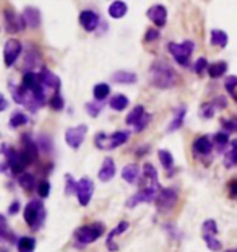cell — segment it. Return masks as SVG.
I'll use <instances>...</instances> for the list:
<instances>
[{
    "label": "cell",
    "mask_w": 237,
    "mask_h": 252,
    "mask_svg": "<svg viewBox=\"0 0 237 252\" xmlns=\"http://www.w3.org/2000/svg\"><path fill=\"white\" fill-rule=\"evenodd\" d=\"M150 82L156 88L168 90L177 83V73L169 64L163 62V60H156L150 69Z\"/></svg>",
    "instance_id": "1"
},
{
    "label": "cell",
    "mask_w": 237,
    "mask_h": 252,
    "mask_svg": "<svg viewBox=\"0 0 237 252\" xmlns=\"http://www.w3.org/2000/svg\"><path fill=\"white\" fill-rule=\"evenodd\" d=\"M24 221L28 223V226L33 231H38L39 228H43L44 220H46V208H44L41 200H31L29 204H26L23 211Z\"/></svg>",
    "instance_id": "2"
},
{
    "label": "cell",
    "mask_w": 237,
    "mask_h": 252,
    "mask_svg": "<svg viewBox=\"0 0 237 252\" xmlns=\"http://www.w3.org/2000/svg\"><path fill=\"white\" fill-rule=\"evenodd\" d=\"M104 234V225L103 223H93V225H85L75 231V239L80 246L91 244L98 241L101 236Z\"/></svg>",
    "instance_id": "3"
},
{
    "label": "cell",
    "mask_w": 237,
    "mask_h": 252,
    "mask_svg": "<svg viewBox=\"0 0 237 252\" xmlns=\"http://www.w3.org/2000/svg\"><path fill=\"white\" fill-rule=\"evenodd\" d=\"M130 134L129 132H124V130H120V132H114L112 135H106V134H98L96 135V147L101 148V150H114L120 147V145H124L125 142L129 140Z\"/></svg>",
    "instance_id": "4"
},
{
    "label": "cell",
    "mask_w": 237,
    "mask_h": 252,
    "mask_svg": "<svg viewBox=\"0 0 237 252\" xmlns=\"http://www.w3.org/2000/svg\"><path fill=\"white\" fill-rule=\"evenodd\" d=\"M179 200L177 190L171 189V187H164L158 192V197H156V208H158L159 213H168L175 206Z\"/></svg>",
    "instance_id": "5"
},
{
    "label": "cell",
    "mask_w": 237,
    "mask_h": 252,
    "mask_svg": "<svg viewBox=\"0 0 237 252\" xmlns=\"http://www.w3.org/2000/svg\"><path fill=\"white\" fill-rule=\"evenodd\" d=\"M194 47H195V44L192 41H185L182 44H175V43L168 44V50L172 54L175 62L179 65H184V67L189 64V59H190L192 52H194Z\"/></svg>",
    "instance_id": "6"
},
{
    "label": "cell",
    "mask_w": 237,
    "mask_h": 252,
    "mask_svg": "<svg viewBox=\"0 0 237 252\" xmlns=\"http://www.w3.org/2000/svg\"><path fill=\"white\" fill-rule=\"evenodd\" d=\"M161 189L156 187H142L137 194L132 195L127 202H125V208H135L138 204H150V202H154L158 197V192Z\"/></svg>",
    "instance_id": "7"
},
{
    "label": "cell",
    "mask_w": 237,
    "mask_h": 252,
    "mask_svg": "<svg viewBox=\"0 0 237 252\" xmlns=\"http://www.w3.org/2000/svg\"><path fill=\"white\" fill-rule=\"evenodd\" d=\"M86 132H88V127L85 124H80L77 127H70V129H67V132H65V142H67L70 148L78 150L82 147V143L85 142Z\"/></svg>",
    "instance_id": "8"
},
{
    "label": "cell",
    "mask_w": 237,
    "mask_h": 252,
    "mask_svg": "<svg viewBox=\"0 0 237 252\" xmlns=\"http://www.w3.org/2000/svg\"><path fill=\"white\" fill-rule=\"evenodd\" d=\"M77 199L80 202L82 206H86L89 202H91V197L94 194V183L93 179L89 178H82L77 184Z\"/></svg>",
    "instance_id": "9"
},
{
    "label": "cell",
    "mask_w": 237,
    "mask_h": 252,
    "mask_svg": "<svg viewBox=\"0 0 237 252\" xmlns=\"http://www.w3.org/2000/svg\"><path fill=\"white\" fill-rule=\"evenodd\" d=\"M22 54V43L17 41V39H10V41L5 43L3 46V60L7 67H12V65L17 62V59Z\"/></svg>",
    "instance_id": "10"
},
{
    "label": "cell",
    "mask_w": 237,
    "mask_h": 252,
    "mask_svg": "<svg viewBox=\"0 0 237 252\" xmlns=\"http://www.w3.org/2000/svg\"><path fill=\"white\" fill-rule=\"evenodd\" d=\"M3 24H5V29L8 33H18L20 29L24 28V23L22 18L17 17V13L13 10H3Z\"/></svg>",
    "instance_id": "11"
},
{
    "label": "cell",
    "mask_w": 237,
    "mask_h": 252,
    "mask_svg": "<svg viewBox=\"0 0 237 252\" xmlns=\"http://www.w3.org/2000/svg\"><path fill=\"white\" fill-rule=\"evenodd\" d=\"M22 20L24 26L34 29L41 24V12H39L36 7H26L22 13Z\"/></svg>",
    "instance_id": "12"
},
{
    "label": "cell",
    "mask_w": 237,
    "mask_h": 252,
    "mask_svg": "<svg viewBox=\"0 0 237 252\" xmlns=\"http://www.w3.org/2000/svg\"><path fill=\"white\" fill-rule=\"evenodd\" d=\"M80 24L83 26L85 31L91 33V31H94L96 28H98L99 17L94 12H91V10H83V12L80 13Z\"/></svg>",
    "instance_id": "13"
},
{
    "label": "cell",
    "mask_w": 237,
    "mask_h": 252,
    "mask_svg": "<svg viewBox=\"0 0 237 252\" xmlns=\"http://www.w3.org/2000/svg\"><path fill=\"white\" fill-rule=\"evenodd\" d=\"M142 181H145V184H142V187H156V189H161L159 187V181H158V171L154 169L153 164L146 163L143 166V178Z\"/></svg>",
    "instance_id": "14"
},
{
    "label": "cell",
    "mask_w": 237,
    "mask_h": 252,
    "mask_svg": "<svg viewBox=\"0 0 237 252\" xmlns=\"http://www.w3.org/2000/svg\"><path fill=\"white\" fill-rule=\"evenodd\" d=\"M148 18L153 22L156 26H164L166 24V20H168V12L163 5H153L150 10H148Z\"/></svg>",
    "instance_id": "15"
},
{
    "label": "cell",
    "mask_w": 237,
    "mask_h": 252,
    "mask_svg": "<svg viewBox=\"0 0 237 252\" xmlns=\"http://www.w3.org/2000/svg\"><path fill=\"white\" fill-rule=\"evenodd\" d=\"M115 176V164L112 158H106L103 161V164H101V169L98 173V178L99 181H103V183H109L110 179H112Z\"/></svg>",
    "instance_id": "16"
},
{
    "label": "cell",
    "mask_w": 237,
    "mask_h": 252,
    "mask_svg": "<svg viewBox=\"0 0 237 252\" xmlns=\"http://www.w3.org/2000/svg\"><path fill=\"white\" fill-rule=\"evenodd\" d=\"M211 150H213V142H211L206 135H201V137H198L194 142V151L196 155H201V156L210 155Z\"/></svg>",
    "instance_id": "17"
},
{
    "label": "cell",
    "mask_w": 237,
    "mask_h": 252,
    "mask_svg": "<svg viewBox=\"0 0 237 252\" xmlns=\"http://www.w3.org/2000/svg\"><path fill=\"white\" fill-rule=\"evenodd\" d=\"M137 73L129 72V70H119V72L112 73V82L119 83V85H133L137 83Z\"/></svg>",
    "instance_id": "18"
},
{
    "label": "cell",
    "mask_w": 237,
    "mask_h": 252,
    "mask_svg": "<svg viewBox=\"0 0 237 252\" xmlns=\"http://www.w3.org/2000/svg\"><path fill=\"white\" fill-rule=\"evenodd\" d=\"M127 10H129V7L124 0H114V2L109 5V15H110V18H114V20L124 18L125 15H127Z\"/></svg>",
    "instance_id": "19"
},
{
    "label": "cell",
    "mask_w": 237,
    "mask_h": 252,
    "mask_svg": "<svg viewBox=\"0 0 237 252\" xmlns=\"http://www.w3.org/2000/svg\"><path fill=\"white\" fill-rule=\"evenodd\" d=\"M39 80H41V83L46 88H54V90H59L60 88V80L55 77V75L50 72V70H47V69H43L41 70V73H39Z\"/></svg>",
    "instance_id": "20"
},
{
    "label": "cell",
    "mask_w": 237,
    "mask_h": 252,
    "mask_svg": "<svg viewBox=\"0 0 237 252\" xmlns=\"http://www.w3.org/2000/svg\"><path fill=\"white\" fill-rule=\"evenodd\" d=\"M138 176H140V166L138 164H127L125 168L122 169V178L125 183H129V184H133V183H137V179H138Z\"/></svg>",
    "instance_id": "21"
},
{
    "label": "cell",
    "mask_w": 237,
    "mask_h": 252,
    "mask_svg": "<svg viewBox=\"0 0 237 252\" xmlns=\"http://www.w3.org/2000/svg\"><path fill=\"white\" fill-rule=\"evenodd\" d=\"M185 114H187V108H185V106H182V108L177 109V113H175L172 122L168 125V132H175V130H179L180 127H182Z\"/></svg>",
    "instance_id": "22"
},
{
    "label": "cell",
    "mask_w": 237,
    "mask_h": 252,
    "mask_svg": "<svg viewBox=\"0 0 237 252\" xmlns=\"http://www.w3.org/2000/svg\"><path fill=\"white\" fill-rule=\"evenodd\" d=\"M146 114V111L143 106H135V108L130 111V114L127 115V119H125V122H127L129 125H137L140 120H142V117Z\"/></svg>",
    "instance_id": "23"
},
{
    "label": "cell",
    "mask_w": 237,
    "mask_h": 252,
    "mask_svg": "<svg viewBox=\"0 0 237 252\" xmlns=\"http://www.w3.org/2000/svg\"><path fill=\"white\" fill-rule=\"evenodd\" d=\"M211 44L218 47H226L228 46V34L223 29H213L211 31Z\"/></svg>",
    "instance_id": "24"
},
{
    "label": "cell",
    "mask_w": 237,
    "mask_h": 252,
    "mask_svg": "<svg viewBox=\"0 0 237 252\" xmlns=\"http://www.w3.org/2000/svg\"><path fill=\"white\" fill-rule=\"evenodd\" d=\"M17 248H18V252H34L36 241H34V238H29V236H23V238L18 239Z\"/></svg>",
    "instance_id": "25"
},
{
    "label": "cell",
    "mask_w": 237,
    "mask_h": 252,
    "mask_svg": "<svg viewBox=\"0 0 237 252\" xmlns=\"http://www.w3.org/2000/svg\"><path fill=\"white\" fill-rule=\"evenodd\" d=\"M109 106H110V109H114V111H117V113H120V111L127 109L129 98L124 96V94H115V96L109 101Z\"/></svg>",
    "instance_id": "26"
},
{
    "label": "cell",
    "mask_w": 237,
    "mask_h": 252,
    "mask_svg": "<svg viewBox=\"0 0 237 252\" xmlns=\"http://www.w3.org/2000/svg\"><path fill=\"white\" fill-rule=\"evenodd\" d=\"M39 85V75L36 73H33V72H26L23 75V82H22V87L24 90H34Z\"/></svg>",
    "instance_id": "27"
},
{
    "label": "cell",
    "mask_w": 237,
    "mask_h": 252,
    "mask_svg": "<svg viewBox=\"0 0 237 252\" xmlns=\"http://www.w3.org/2000/svg\"><path fill=\"white\" fill-rule=\"evenodd\" d=\"M226 70H228V64L226 62H215L208 67V75L211 78H219L226 73Z\"/></svg>",
    "instance_id": "28"
},
{
    "label": "cell",
    "mask_w": 237,
    "mask_h": 252,
    "mask_svg": "<svg viewBox=\"0 0 237 252\" xmlns=\"http://www.w3.org/2000/svg\"><path fill=\"white\" fill-rule=\"evenodd\" d=\"M18 184L22 185V187L24 190H33L34 187H36V178H34L33 174H29V173H23L22 176H20V179H18Z\"/></svg>",
    "instance_id": "29"
},
{
    "label": "cell",
    "mask_w": 237,
    "mask_h": 252,
    "mask_svg": "<svg viewBox=\"0 0 237 252\" xmlns=\"http://www.w3.org/2000/svg\"><path fill=\"white\" fill-rule=\"evenodd\" d=\"M109 93H110V87L108 83H98L93 88V96L96 101H104L109 96Z\"/></svg>",
    "instance_id": "30"
},
{
    "label": "cell",
    "mask_w": 237,
    "mask_h": 252,
    "mask_svg": "<svg viewBox=\"0 0 237 252\" xmlns=\"http://www.w3.org/2000/svg\"><path fill=\"white\" fill-rule=\"evenodd\" d=\"M158 156H159V161H161V164H163V168L164 169H172L174 168V158H172V155H171V151L168 150H159L158 151Z\"/></svg>",
    "instance_id": "31"
},
{
    "label": "cell",
    "mask_w": 237,
    "mask_h": 252,
    "mask_svg": "<svg viewBox=\"0 0 237 252\" xmlns=\"http://www.w3.org/2000/svg\"><path fill=\"white\" fill-rule=\"evenodd\" d=\"M28 122V115L23 114V113H13L12 117H10V127L12 129H17V127H22Z\"/></svg>",
    "instance_id": "32"
},
{
    "label": "cell",
    "mask_w": 237,
    "mask_h": 252,
    "mask_svg": "<svg viewBox=\"0 0 237 252\" xmlns=\"http://www.w3.org/2000/svg\"><path fill=\"white\" fill-rule=\"evenodd\" d=\"M129 221H120V223L117 225V226H115V228L112 229V231H110V233H109V236H108V241H106V243H112V239L114 238H117V236L119 234H122L124 233V231H127L129 229Z\"/></svg>",
    "instance_id": "33"
},
{
    "label": "cell",
    "mask_w": 237,
    "mask_h": 252,
    "mask_svg": "<svg viewBox=\"0 0 237 252\" xmlns=\"http://www.w3.org/2000/svg\"><path fill=\"white\" fill-rule=\"evenodd\" d=\"M203 241L206 243V246H208V249H210V251H213V252H218V251H221V248H223V244H221V241L216 239V236L203 234Z\"/></svg>",
    "instance_id": "34"
},
{
    "label": "cell",
    "mask_w": 237,
    "mask_h": 252,
    "mask_svg": "<svg viewBox=\"0 0 237 252\" xmlns=\"http://www.w3.org/2000/svg\"><path fill=\"white\" fill-rule=\"evenodd\" d=\"M201 233L208 234V236H216L218 234V226H216L215 220H206L203 226H201Z\"/></svg>",
    "instance_id": "35"
},
{
    "label": "cell",
    "mask_w": 237,
    "mask_h": 252,
    "mask_svg": "<svg viewBox=\"0 0 237 252\" xmlns=\"http://www.w3.org/2000/svg\"><path fill=\"white\" fill-rule=\"evenodd\" d=\"M215 143H216V147H218V150H224L226 148V145L229 143V135L226 134V132H218L215 135Z\"/></svg>",
    "instance_id": "36"
},
{
    "label": "cell",
    "mask_w": 237,
    "mask_h": 252,
    "mask_svg": "<svg viewBox=\"0 0 237 252\" xmlns=\"http://www.w3.org/2000/svg\"><path fill=\"white\" fill-rule=\"evenodd\" d=\"M77 184H78V181H75L72 178V174H65V194L70 195V194L77 192Z\"/></svg>",
    "instance_id": "37"
},
{
    "label": "cell",
    "mask_w": 237,
    "mask_h": 252,
    "mask_svg": "<svg viewBox=\"0 0 237 252\" xmlns=\"http://www.w3.org/2000/svg\"><path fill=\"white\" fill-rule=\"evenodd\" d=\"M64 106H65L64 98L60 96L59 92H57V93H55L54 96H52V99H50V108H52L54 111H62V109H64Z\"/></svg>",
    "instance_id": "38"
},
{
    "label": "cell",
    "mask_w": 237,
    "mask_h": 252,
    "mask_svg": "<svg viewBox=\"0 0 237 252\" xmlns=\"http://www.w3.org/2000/svg\"><path fill=\"white\" fill-rule=\"evenodd\" d=\"M237 164V150H231L224 158V166L226 168H234Z\"/></svg>",
    "instance_id": "39"
},
{
    "label": "cell",
    "mask_w": 237,
    "mask_h": 252,
    "mask_svg": "<svg viewBox=\"0 0 237 252\" xmlns=\"http://www.w3.org/2000/svg\"><path fill=\"white\" fill-rule=\"evenodd\" d=\"M99 103H101V101H99ZM99 103H88L86 104V113L91 115V117H98L101 109H103V104H99Z\"/></svg>",
    "instance_id": "40"
},
{
    "label": "cell",
    "mask_w": 237,
    "mask_h": 252,
    "mask_svg": "<svg viewBox=\"0 0 237 252\" xmlns=\"http://www.w3.org/2000/svg\"><path fill=\"white\" fill-rule=\"evenodd\" d=\"M208 67H210V65H208V60H206L205 57H200V59L195 62L194 70H195V72L198 73V75H201V73L205 72V70H208Z\"/></svg>",
    "instance_id": "41"
},
{
    "label": "cell",
    "mask_w": 237,
    "mask_h": 252,
    "mask_svg": "<svg viewBox=\"0 0 237 252\" xmlns=\"http://www.w3.org/2000/svg\"><path fill=\"white\" fill-rule=\"evenodd\" d=\"M50 192V184L47 183V181H41V183L38 184V194H39V197H43V199H46L47 195Z\"/></svg>",
    "instance_id": "42"
},
{
    "label": "cell",
    "mask_w": 237,
    "mask_h": 252,
    "mask_svg": "<svg viewBox=\"0 0 237 252\" xmlns=\"http://www.w3.org/2000/svg\"><path fill=\"white\" fill-rule=\"evenodd\" d=\"M224 87L229 92V94H234V90L237 88V77H236V75H231V77L226 78Z\"/></svg>",
    "instance_id": "43"
},
{
    "label": "cell",
    "mask_w": 237,
    "mask_h": 252,
    "mask_svg": "<svg viewBox=\"0 0 237 252\" xmlns=\"http://www.w3.org/2000/svg\"><path fill=\"white\" fill-rule=\"evenodd\" d=\"M215 111H216L215 103L205 104L203 108H201V115H203L205 119H211V117H213V114H215Z\"/></svg>",
    "instance_id": "44"
},
{
    "label": "cell",
    "mask_w": 237,
    "mask_h": 252,
    "mask_svg": "<svg viewBox=\"0 0 237 252\" xmlns=\"http://www.w3.org/2000/svg\"><path fill=\"white\" fill-rule=\"evenodd\" d=\"M224 129L228 130V132H237V117H233L229 120H224L223 122Z\"/></svg>",
    "instance_id": "45"
},
{
    "label": "cell",
    "mask_w": 237,
    "mask_h": 252,
    "mask_svg": "<svg viewBox=\"0 0 237 252\" xmlns=\"http://www.w3.org/2000/svg\"><path fill=\"white\" fill-rule=\"evenodd\" d=\"M150 120H151V115L150 114H145L143 117H142V120H140V122L135 125V130H137V132H142L143 129H146V125L150 124Z\"/></svg>",
    "instance_id": "46"
},
{
    "label": "cell",
    "mask_w": 237,
    "mask_h": 252,
    "mask_svg": "<svg viewBox=\"0 0 237 252\" xmlns=\"http://www.w3.org/2000/svg\"><path fill=\"white\" fill-rule=\"evenodd\" d=\"M38 147H39V148H43V151H46V153H47V151L50 150L49 138H47V137H44V135H43V137L39 138V142H38Z\"/></svg>",
    "instance_id": "47"
},
{
    "label": "cell",
    "mask_w": 237,
    "mask_h": 252,
    "mask_svg": "<svg viewBox=\"0 0 237 252\" xmlns=\"http://www.w3.org/2000/svg\"><path fill=\"white\" fill-rule=\"evenodd\" d=\"M159 38V31H156V29H148V33H146V36L145 39L146 41H154V39H158Z\"/></svg>",
    "instance_id": "48"
},
{
    "label": "cell",
    "mask_w": 237,
    "mask_h": 252,
    "mask_svg": "<svg viewBox=\"0 0 237 252\" xmlns=\"http://www.w3.org/2000/svg\"><path fill=\"white\" fill-rule=\"evenodd\" d=\"M229 197H237V181H231L229 184Z\"/></svg>",
    "instance_id": "49"
},
{
    "label": "cell",
    "mask_w": 237,
    "mask_h": 252,
    "mask_svg": "<svg viewBox=\"0 0 237 252\" xmlns=\"http://www.w3.org/2000/svg\"><path fill=\"white\" fill-rule=\"evenodd\" d=\"M18 210H20V202H18V200H15L13 204L8 206V213H10V215H17V213H18Z\"/></svg>",
    "instance_id": "50"
},
{
    "label": "cell",
    "mask_w": 237,
    "mask_h": 252,
    "mask_svg": "<svg viewBox=\"0 0 237 252\" xmlns=\"http://www.w3.org/2000/svg\"><path fill=\"white\" fill-rule=\"evenodd\" d=\"M7 106H8L7 99H5V96H2V106H0V111H5L7 109Z\"/></svg>",
    "instance_id": "51"
},
{
    "label": "cell",
    "mask_w": 237,
    "mask_h": 252,
    "mask_svg": "<svg viewBox=\"0 0 237 252\" xmlns=\"http://www.w3.org/2000/svg\"><path fill=\"white\" fill-rule=\"evenodd\" d=\"M224 252H237V248H236V249H229V251H224Z\"/></svg>",
    "instance_id": "52"
},
{
    "label": "cell",
    "mask_w": 237,
    "mask_h": 252,
    "mask_svg": "<svg viewBox=\"0 0 237 252\" xmlns=\"http://www.w3.org/2000/svg\"><path fill=\"white\" fill-rule=\"evenodd\" d=\"M2 252H7V249H5V248H2Z\"/></svg>",
    "instance_id": "53"
}]
</instances>
